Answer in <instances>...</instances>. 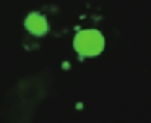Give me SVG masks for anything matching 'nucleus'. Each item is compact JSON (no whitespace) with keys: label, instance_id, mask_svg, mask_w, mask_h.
I'll list each match as a JSON object with an SVG mask.
<instances>
[{"label":"nucleus","instance_id":"obj_1","mask_svg":"<svg viewBox=\"0 0 151 123\" xmlns=\"http://www.w3.org/2000/svg\"><path fill=\"white\" fill-rule=\"evenodd\" d=\"M104 36L98 29L78 31L73 39V49L80 57H96L104 50Z\"/></svg>","mask_w":151,"mask_h":123},{"label":"nucleus","instance_id":"obj_2","mask_svg":"<svg viewBox=\"0 0 151 123\" xmlns=\"http://www.w3.org/2000/svg\"><path fill=\"white\" fill-rule=\"evenodd\" d=\"M24 26H26L28 31L33 36H36V37H42V36L47 34V31H49L47 19L37 11H33V13L28 15L26 21H24Z\"/></svg>","mask_w":151,"mask_h":123}]
</instances>
